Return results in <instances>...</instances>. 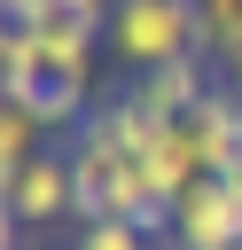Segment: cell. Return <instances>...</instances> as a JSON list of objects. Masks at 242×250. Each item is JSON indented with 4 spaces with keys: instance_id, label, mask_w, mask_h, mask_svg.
<instances>
[{
    "instance_id": "obj_13",
    "label": "cell",
    "mask_w": 242,
    "mask_h": 250,
    "mask_svg": "<svg viewBox=\"0 0 242 250\" xmlns=\"http://www.w3.org/2000/svg\"><path fill=\"white\" fill-rule=\"evenodd\" d=\"M0 16H8V0H0Z\"/></svg>"
},
{
    "instance_id": "obj_8",
    "label": "cell",
    "mask_w": 242,
    "mask_h": 250,
    "mask_svg": "<svg viewBox=\"0 0 242 250\" xmlns=\"http://www.w3.org/2000/svg\"><path fill=\"white\" fill-rule=\"evenodd\" d=\"M70 250H156V234H141L133 219H94V227H78Z\"/></svg>"
},
{
    "instance_id": "obj_6",
    "label": "cell",
    "mask_w": 242,
    "mask_h": 250,
    "mask_svg": "<svg viewBox=\"0 0 242 250\" xmlns=\"http://www.w3.org/2000/svg\"><path fill=\"white\" fill-rule=\"evenodd\" d=\"M39 148H47V125H39L23 102H0V195L16 188V172H23Z\"/></svg>"
},
{
    "instance_id": "obj_3",
    "label": "cell",
    "mask_w": 242,
    "mask_h": 250,
    "mask_svg": "<svg viewBox=\"0 0 242 250\" xmlns=\"http://www.w3.org/2000/svg\"><path fill=\"white\" fill-rule=\"evenodd\" d=\"M219 86V70H211V55H180V62H156V70H141L133 78V102L148 109V117H164V125H180L203 94Z\"/></svg>"
},
{
    "instance_id": "obj_5",
    "label": "cell",
    "mask_w": 242,
    "mask_h": 250,
    "mask_svg": "<svg viewBox=\"0 0 242 250\" xmlns=\"http://www.w3.org/2000/svg\"><path fill=\"white\" fill-rule=\"evenodd\" d=\"M8 203H16V219H23V227L70 219V156H62V148H39V156H31L23 172H16Z\"/></svg>"
},
{
    "instance_id": "obj_9",
    "label": "cell",
    "mask_w": 242,
    "mask_h": 250,
    "mask_svg": "<svg viewBox=\"0 0 242 250\" xmlns=\"http://www.w3.org/2000/svg\"><path fill=\"white\" fill-rule=\"evenodd\" d=\"M211 70H219V86L242 102V47H226V55H211Z\"/></svg>"
},
{
    "instance_id": "obj_12",
    "label": "cell",
    "mask_w": 242,
    "mask_h": 250,
    "mask_svg": "<svg viewBox=\"0 0 242 250\" xmlns=\"http://www.w3.org/2000/svg\"><path fill=\"white\" fill-rule=\"evenodd\" d=\"M0 102H8V78H0Z\"/></svg>"
},
{
    "instance_id": "obj_10",
    "label": "cell",
    "mask_w": 242,
    "mask_h": 250,
    "mask_svg": "<svg viewBox=\"0 0 242 250\" xmlns=\"http://www.w3.org/2000/svg\"><path fill=\"white\" fill-rule=\"evenodd\" d=\"M16 234H23V219H16V203H8V195H0V250H23V242H16Z\"/></svg>"
},
{
    "instance_id": "obj_11",
    "label": "cell",
    "mask_w": 242,
    "mask_h": 250,
    "mask_svg": "<svg viewBox=\"0 0 242 250\" xmlns=\"http://www.w3.org/2000/svg\"><path fill=\"white\" fill-rule=\"evenodd\" d=\"M55 8H86V16H109L117 0H55Z\"/></svg>"
},
{
    "instance_id": "obj_4",
    "label": "cell",
    "mask_w": 242,
    "mask_h": 250,
    "mask_svg": "<svg viewBox=\"0 0 242 250\" xmlns=\"http://www.w3.org/2000/svg\"><path fill=\"white\" fill-rule=\"evenodd\" d=\"M180 125H187V141H195L203 172H242V102H234L226 86H211Z\"/></svg>"
},
{
    "instance_id": "obj_2",
    "label": "cell",
    "mask_w": 242,
    "mask_h": 250,
    "mask_svg": "<svg viewBox=\"0 0 242 250\" xmlns=\"http://www.w3.org/2000/svg\"><path fill=\"white\" fill-rule=\"evenodd\" d=\"M242 242V172H203L172 203V250H234Z\"/></svg>"
},
{
    "instance_id": "obj_7",
    "label": "cell",
    "mask_w": 242,
    "mask_h": 250,
    "mask_svg": "<svg viewBox=\"0 0 242 250\" xmlns=\"http://www.w3.org/2000/svg\"><path fill=\"white\" fill-rule=\"evenodd\" d=\"M195 39H203V55L242 47V0H195Z\"/></svg>"
},
{
    "instance_id": "obj_1",
    "label": "cell",
    "mask_w": 242,
    "mask_h": 250,
    "mask_svg": "<svg viewBox=\"0 0 242 250\" xmlns=\"http://www.w3.org/2000/svg\"><path fill=\"white\" fill-rule=\"evenodd\" d=\"M180 55H203L195 0H117L109 8V62H125L141 78L156 62H180Z\"/></svg>"
},
{
    "instance_id": "obj_14",
    "label": "cell",
    "mask_w": 242,
    "mask_h": 250,
    "mask_svg": "<svg viewBox=\"0 0 242 250\" xmlns=\"http://www.w3.org/2000/svg\"><path fill=\"white\" fill-rule=\"evenodd\" d=\"M234 250H242V242H234Z\"/></svg>"
}]
</instances>
